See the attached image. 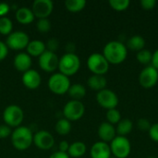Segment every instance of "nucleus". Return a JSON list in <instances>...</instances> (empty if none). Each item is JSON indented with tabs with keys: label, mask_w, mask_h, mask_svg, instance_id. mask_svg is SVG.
<instances>
[{
	"label": "nucleus",
	"mask_w": 158,
	"mask_h": 158,
	"mask_svg": "<svg viewBox=\"0 0 158 158\" xmlns=\"http://www.w3.org/2000/svg\"><path fill=\"white\" fill-rule=\"evenodd\" d=\"M152 56H153V53L148 50V49H143L139 52H137L136 54V58L137 60L143 64V65H147L149 66V64H151L152 62Z\"/></svg>",
	"instance_id": "nucleus-29"
},
{
	"label": "nucleus",
	"mask_w": 158,
	"mask_h": 158,
	"mask_svg": "<svg viewBox=\"0 0 158 158\" xmlns=\"http://www.w3.org/2000/svg\"><path fill=\"white\" fill-rule=\"evenodd\" d=\"M137 126L138 128L141 130V131H149L152 124L150 123V121L147 119V118H139L138 121H137Z\"/></svg>",
	"instance_id": "nucleus-34"
},
{
	"label": "nucleus",
	"mask_w": 158,
	"mask_h": 158,
	"mask_svg": "<svg viewBox=\"0 0 158 158\" xmlns=\"http://www.w3.org/2000/svg\"><path fill=\"white\" fill-rule=\"evenodd\" d=\"M126 46L128 49L131 50V51H135V52H139L143 49H144L145 46V40L142 35L139 34H135L132 35L126 44Z\"/></svg>",
	"instance_id": "nucleus-22"
},
{
	"label": "nucleus",
	"mask_w": 158,
	"mask_h": 158,
	"mask_svg": "<svg viewBox=\"0 0 158 158\" xmlns=\"http://www.w3.org/2000/svg\"><path fill=\"white\" fill-rule=\"evenodd\" d=\"M132 129H133V123L131 119L121 118V120L117 124V127H116L117 135L126 137L128 134L131 132Z\"/></svg>",
	"instance_id": "nucleus-25"
},
{
	"label": "nucleus",
	"mask_w": 158,
	"mask_h": 158,
	"mask_svg": "<svg viewBox=\"0 0 158 158\" xmlns=\"http://www.w3.org/2000/svg\"><path fill=\"white\" fill-rule=\"evenodd\" d=\"M81 68V59L75 53H65L58 62L59 72L67 77H70L78 72Z\"/></svg>",
	"instance_id": "nucleus-3"
},
{
	"label": "nucleus",
	"mask_w": 158,
	"mask_h": 158,
	"mask_svg": "<svg viewBox=\"0 0 158 158\" xmlns=\"http://www.w3.org/2000/svg\"><path fill=\"white\" fill-rule=\"evenodd\" d=\"M66 53H74L75 51V44L73 43H68L66 44Z\"/></svg>",
	"instance_id": "nucleus-43"
},
{
	"label": "nucleus",
	"mask_w": 158,
	"mask_h": 158,
	"mask_svg": "<svg viewBox=\"0 0 158 158\" xmlns=\"http://www.w3.org/2000/svg\"><path fill=\"white\" fill-rule=\"evenodd\" d=\"M70 85L69 78L60 72L52 74L47 81L48 89L55 94H67Z\"/></svg>",
	"instance_id": "nucleus-5"
},
{
	"label": "nucleus",
	"mask_w": 158,
	"mask_h": 158,
	"mask_svg": "<svg viewBox=\"0 0 158 158\" xmlns=\"http://www.w3.org/2000/svg\"><path fill=\"white\" fill-rule=\"evenodd\" d=\"M13 31V22L12 20L6 17L0 18V33L3 35H9Z\"/></svg>",
	"instance_id": "nucleus-28"
},
{
	"label": "nucleus",
	"mask_w": 158,
	"mask_h": 158,
	"mask_svg": "<svg viewBox=\"0 0 158 158\" xmlns=\"http://www.w3.org/2000/svg\"><path fill=\"white\" fill-rule=\"evenodd\" d=\"M51 21L49 19H38L36 23V28L40 32L45 33L51 30Z\"/></svg>",
	"instance_id": "nucleus-32"
},
{
	"label": "nucleus",
	"mask_w": 158,
	"mask_h": 158,
	"mask_svg": "<svg viewBox=\"0 0 158 158\" xmlns=\"http://www.w3.org/2000/svg\"><path fill=\"white\" fill-rule=\"evenodd\" d=\"M111 154L117 158H127L131 152V144L127 137L117 135L109 144Z\"/></svg>",
	"instance_id": "nucleus-7"
},
{
	"label": "nucleus",
	"mask_w": 158,
	"mask_h": 158,
	"mask_svg": "<svg viewBox=\"0 0 158 158\" xmlns=\"http://www.w3.org/2000/svg\"><path fill=\"white\" fill-rule=\"evenodd\" d=\"M156 5V0H142L141 1V6L143 9L145 10H151L153 9Z\"/></svg>",
	"instance_id": "nucleus-37"
},
{
	"label": "nucleus",
	"mask_w": 158,
	"mask_h": 158,
	"mask_svg": "<svg viewBox=\"0 0 158 158\" xmlns=\"http://www.w3.org/2000/svg\"><path fill=\"white\" fill-rule=\"evenodd\" d=\"M151 65H152L155 69H156L158 70V49H156V50L153 53Z\"/></svg>",
	"instance_id": "nucleus-41"
},
{
	"label": "nucleus",
	"mask_w": 158,
	"mask_h": 158,
	"mask_svg": "<svg viewBox=\"0 0 158 158\" xmlns=\"http://www.w3.org/2000/svg\"><path fill=\"white\" fill-rule=\"evenodd\" d=\"M53 9L54 3L51 0H35L31 6V10L38 19H48Z\"/></svg>",
	"instance_id": "nucleus-14"
},
{
	"label": "nucleus",
	"mask_w": 158,
	"mask_h": 158,
	"mask_svg": "<svg viewBox=\"0 0 158 158\" xmlns=\"http://www.w3.org/2000/svg\"><path fill=\"white\" fill-rule=\"evenodd\" d=\"M55 130H56V133L59 135H62V136L68 135L71 131V123L69 120L66 119L65 118H60L56 121Z\"/></svg>",
	"instance_id": "nucleus-26"
},
{
	"label": "nucleus",
	"mask_w": 158,
	"mask_h": 158,
	"mask_svg": "<svg viewBox=\"0 0 158 158\" xmlns=\"http://www.w3.org/2000/svg\"><path fill=\"white\" fill-rule=\"evenodd\" d=\"M85 113V106L81 101L70 100L63 107L64 118L69 121H77L81 119Z\"/></svg>",
	"instance_id": "nucleus-8"
},
{
	"label": "nucleus",
	"mask_w": 158,
	"mask_h": 158,
	"mask_svg": "<svg viewBox=\"0 0 158 158\" xmlns=\"http://www.w3.org/2000/svg\"><path fill=\"white\" fill-rule=\"evenodd\" d=\"M58 45H59V42L57 39L56 38H51L47 41V43L45 44V46H46V50L48 51H51V52H55L57 50L58 48Z\"/></svg>",
	"instance_id": "nucleus-33"
},
{
	"label": "nucleus",
	"mask_w": 158,
	"mask_h": 158,
	"mask_svg": "<svg viewBox=\"0 0 158 158\" xmlns=\"http://www.w3.org/2000/svg\"><path fill=\"white\" fill-rule=\"evenodd\" d=\"M33 144L40 150H50L55 144V139L52 133L42 130L33 134Z\"/></svg>",
	"instance_id": "nucleus-13"
},
{
	"label": "nucleus",
	"mask_w": 158,
	"mask_h": 158,
	"mask_svg": "<svg viewBox=\"0 0 158 158\" xmlns=\"http://www.w3.org/2000/svg\"><path fill=\"white\" fill-rule=\"evenodd\" d=\"M10 6L6 2H0V18L6 17V15L9 12Z\"/></svg>",
	"instance_id": "nucleus-39"
},
{
	"label": "nucleus",
	"mask_w": 158,
	"mask_h": 158,
	"mask_svg": "<svg viewBox=\"0 0 158 158\" xmlns=\"http://www.w3.org/2000/svg\"><path fill=\"white\" fill-rule=\"evenodd\" d=\"M158 81V70L152 65L146 66L142 69L139 75V82L142 87L150 89L154 87Z\"/></svg>",
	"instance_id": "nucleus-11"
},
{
	"label": "nucleus",
	"mask_w": 158,
	"mask_h": 158,
	"mask_svg": "<svg viewBox=\"0 0 158 158\" xmlns=\"http://www.w3.org/2000/svg\"><path fill=\"white\" fill-rule=\"evenodd\" d=\"M149 137L156 143H158V122L152 124L150 130L148 131Z\"/></svg>",
	"instance_id": "nucleus-36"
},
{
	"label": "nucleus",
	"mask_w": 158,
	"mask_h": 158,
	"mask_svg": "<svg viewBox=\"0 0 158 158\" xmlns=\"http://www.w3.org/2000/svg\"><path fill=\"white\" fill-rule=\"evenodd\" d=\"M31 64H32L31 56L28 55L26 52H19L14 56L13 65L17 70L22 73L31 69Z\"/></svg>",
	"instance_id": "nucleus-17"
},
{
	"label": "nucleus",
	"mask_w": 158,
	"mask_h": 158,
	"mask_svg": "<svg viewBox=\"0 0 158 158\" xmlns=\"http://www.w3.org/2000/svg\"><path fill=\"white\" fill-rule=\"evenodd\" d=\"M87 84H88L90 89H92L94 91H96V92H100V91L106 88L107 81H106V77L104 75L93 74L92 76H90L88 78Z\"/></svg>",
	"instance_id": "nucleus-20"
},
{
	"label": "nucleus",
	"mask_w": 158,
	"mask_h": 158,
	"mask_svg": "<svg viewBox=\"0 0 158 158\" xmlns=\"http://www.w3.org/2000/svg\"><path fill=\"white\" fill-rule=\"evenodd\" d=\"M106 122L112 125H115V124H118L121 120V114L117 108H113V109H109L106 111Z\"/></svg>",
	"instance_id": "nucleus-30"
},
{
	"label": "nucleus",
	"mask_w": 158,
	"mask_h": 158,
	"mask_svg": "<svg viewBox=\"0 0 158 158\" xmlns=\"http://www.w3.org/2000/svg\"><path fill=\"white\" fill-rule=\"evenodd\" d=\"M130 4H131L130 0H110L109 1L110 6L114 10H117V11L126 10L129 7Z\"/></svg>",
	"instance_id": "nucleus-31"
},
{
	"label": "nucleus",
	"mask_w": 158,
	"mask_h": 158,
	"mask_svg": "<svg viewBox=\"0 0 158 158\" xmlns=\"http://www.w3.org/2000/svg\"><path fill=\"white\" fill-rule=\"evenodd\" d=\"M109 63L100 53H93L87 59V67L89 70L95 75H105L109 69Z\"/></svg>",
	"instance_id": "nucleus-6"
},
{
	"label": "nucleus",
	"mask_w": 158,
	"mask_h": 158,
	"mask_svg": "<svg viewBox=\"0 0 158 158\" xmlns=\"http://www.w3.org/2000/svg\"><path fill=\"white\" fill-rule=\"evenodd\" d=\"M68 94L71 100L81 101L86 95V88L81 83H74L70 85Z\"/></svg>",
	"instance_id": "nucleus-24"
},
{
	"label": "nucleus",
	"mask_w": 158,
	"mask_h": 158,
	"mask_svg": "<svg viewBox=\"0 0 158 158\" xmlns=\"http://www.w3.org/2000/svg\"><path fill=\"white\" fill-rule=\"evenodd\" d=\"M87 147L86 144L82 142H74L69 144V148L68 151V155L69 157L79 158L83 156L86 153Z\"/></svg>",
	"instance_id": "nucleus-23"
},
{
	"label": "nucleus",
	"mask_w": 158,
	"mask_h": 158,
	"mask_svg": "<svg viewBox=\"0 0 158 158\" xmlns=\"http://www.w3.org/2000/svg\"><path fill=\"white\" fill-rule=\"evenodd\" d=\"M5 43L9 49L20 51L27 47L30 43V37L22 31H15L7 35Z\"/></svg>",
	"instance_id": "nucleus-9"
},
{
	"label": "nucleus",
	"mask_w": 158,
	"mask_h": 158,
	"mask_svg": "<svg viewBox=\"0 0 158 158\" xmlns=\"http://www.w3.org/2000/svg\"><path fill=\"white\" fill-rule=\"evenodd\" d=\"M46 50L45 44L41 40H32L30 41L29 44L26 47V53L31 56H40Z\"/></svg>",
	"instance_id": "nucleus-21"
},
{
	"label": "nucleus",
	"mask_w": 158,
	"mask_h": 158,
	"mask_svg": "<svg viewBox=\"0 0 158 158\" xmlns=\"http://www.w3.org/2000/svg\"><path fill=\"white\" fill-rule=\"evenodd\" d=\"M69 148V143L67 141H62L59 143V150L58 151L63 152V153H68Z\"/></svg>",
	"instance_id": "nucleus-42"
},
{
	"label": "nucleus",
	"mask_w": 158,
	"mask_h": 158,
	"mask_svg": "<svg viewBox=\"0 0 158 158\" xmlns=\"http://www.w3.org/2000/svg\"><path fill=\"white\" fill-rule=\"evenodd\" d=\"M40 68L46 72H53L58 68L59 58L55 52L45 50L38 59Z\"/></svg>",
	"instance_id": "nucleus-12"
},
{
	"label": "nucleus",
	"mask_w": 158,
	"mask_h": 158,
	"mask_svg": "<svg viewBox=\"0 0 158 158\" xmlns=\"http://www.w3.org/2000/svg\"><path fill=\"white\" fill-rule=\"evenodd\" d=\"M10 140L16 150L25 151L33 143V133L30 128L26 126H19L12 131Z\"/></svg>",
	"instance_id": "nucleus-2"
},
{
	"label": "nucleus",
	"mask_w": 158,
	"mask_h": 158,
	"mask_svg": "<svg viewBox=\"0 0 158 158\" xmlns=\"http://www.w3.org/2000/svg\"><path fill=\"white\" fill-rule=\"evenodd\" d=\"M12 131L11 128L8 127L6 124H1L0 125V139H6L9 136H11Z\"/></svg>",
	"instance_id": "nucleus-35"
},
{
	"label": "nucleus",
	"mask_w": 158,
	"mask_h": 158,
	"mask_svg": "<svg viewBox=\"0 0 158 158\" xmlns=\"http://www.w3.org/2000/svg\"><path fill=\"white\" fill-rule=\"evenodd\" d=\"M85 0H67L64 5L65 7L70 12H79L81 11L86 6Z\"/></svg>",
	"instance_id": "nucleus-27"
},
{
	"label": "nucleus",
	"mask_w": 158,
	"mask_h": 158,
	"mask_svg": "<svg viewBox=\"0 0 158 158\" xmlns=\"http://www.w3.org/2000/svg\"><path fill=\"white\" fill-rule=\"evenodd\" d=\"M21 81L26 88L30 90H35L40 86L42 82V77L37 70L31 69L22 74Z\"/></svg>",
	"instance_id": "nucleus-15"
},
{
	"label": "nucleus",
	"mask_w": 158,
	"mask_h": 158,
	"mask_svg": "<svg viewBox=\"0 0 158 158\" xmlns=\"http://www.w3.org/2000/svg\"><path fill=\"white\" fill-rule=\"evenodd\" d=\"M147 158H156V156H149V157H147Z\"/></svg>",
	"instance_id": "nucleus-44"
},
{
	"label": "nucleus",
	"mask_w": 158,
	"mask_h": 158,
	"mask_svg": "<svg viewBox=\"0 0 158 158\" xmlns=\"http://www.w3.org/2000/svg\"><path fill=\"white\" fill-rule=\"evenodd\" d=\"M128 55V48L126 44L119 41L108 42L103 49V56L108 61L109 64H120L122 63Z\"/></svg>",
	"instance_id": "nucleus-1"
},
{
	"label": "nucleus",
	"mask_w": 158,
	"mask_h": 158,
	"mask_svg": "<svg viewBox=\"0 0 158 158\" xmlns=\"http://www.w3.org/2000/svg\"><path fill=\"white\" fill-rule=\"evenodd\" d=\"M49 158H70L69 156L68 155V153H63L60 151H56L55 153H53Z\"/></svg>",
	"instance_id": "nucleus-40"
},
{
	"label": "nucleus",
	"mask_w": 158,
	"mask_h": 158,
	"mask_svg": "<svg viewBox=\"0 0 158 158\" xmlns=\"http://www.w3.org/2000/svg\"><path fill=\"white\" fill-rule=\"evenodd\" d=\"M3 119L6 125L10 128H18L21 126L24 119V112L22 108L17 105H9L3 111Z\"/></svg>",
	"instance_id": "nucleus-4"
},
{
	"label": "nucleus",
	"mask_w": 158,
	"mask_h": 158,
	"mask_svg": "<svg viewBox=\"0 0 158 158\" xmlns=\"http://www.w3.org/2000/svg\"><path fill=\"white\" fill-rule=\"evenodd\" d=\"M8 54V47L5 42L0 41V61L4 60Z\"/></svg>",
	"instance_id": "nucleus-38"
},
{
	"label": "nucleus",
	"mask_w": 158,
	"mask_h": 158,
	"mask_svg": "<svg viewBox=\"0 0 158 158\" xmlns=\"http://www.w3.org/2000/svg\"><path fill=\"white\" fill-rule=\"evenodd\" d=\"M111 155L109 144L102 141L94 143L90 149L91 158H110Z\"/></svg>",
	"instance_id": "nucleus-18"
},
{
	"label": "nucleus",
	"mask_w": 158,
	"mask_h": 158,
	"mask_svg": "<svg viewBox=\"0 0 158 158\" xmlns=\"http://www.w3.org/2000/svg\"><path fill=\"white\" fill-rule=\"evenodd\" d=\"M16 19L19 23L23 24V25H27L31 23L34 19L35 16L31 10V8H29L27 6H21L19 7L16 11Z\"/></svg>",
	"instance_id": "nucleus-19"
},
{
	"label": "nucleus",
	"mask_w": 158,
	"mask_h": 158,
	"mask_svg": "<svg viewBox=\"0 0 158 158\" xmlns=\"http://www.w3.org/2000/svg\"><path fill=\"white\" fill-rule=\"evenodd\" d=\"M97 133H98L100 140L106 143H111L117 136V131H116L115 126L106 121L103 122L99 125Z\"/></svg>",
	"instance_id": "nucleus-16"
},
{
	"label": "nucleus",
	"mask_w": 158,
	"mask_h": 158,
	"mask_svg": "<svg viewBox=\"0 0 158 158\" xmlns=\"http://www.w3.org/2000/svg\"><path fill=\"white\" fill-rule=\"evenodd\" d=\"M96 101L100 106L106 108V110L117 108L118 105V97L115 92L109 89H104L100 92H97Z\"/></svg>",
	"instance_id": "nucleus-10"
}]
</instances>
